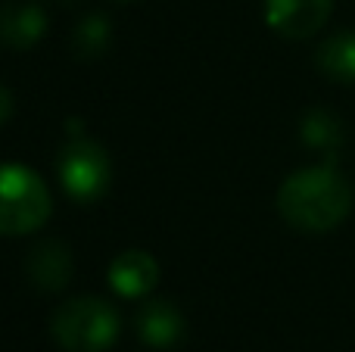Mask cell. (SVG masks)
Instances as JSON below:
<instances>
[{"label":"cell","instance_id":"obj_1","mask_svg":"<svg viewBox=\"0 0 355 352\" xmlns=\"http://www.w3.org/2000/svg\"><path fill=\"white\" fill-rule=\"evenodd\" d=\"M355 191L334 162L287 175L277 187V212L302 234H327L349 218Z\"/></svg>","mask_w":355,"mask_h":352},{"label":"cell","instance_id":"obj_2","mask_svg":"<svg viewBox=\"0 0 355 352\" xmlns=\"http://www.w3.org/2000/svg\"><path fill=\"white\" fill-rule=\"evenodd\" d=\"M50 334L66 352H106L122 334V318L106 299L75 297L56 306L50 315Z\"/></svg>","mask_w":355,"mask_h":352},{"label":"cell","instance_id":"obj_3","mask_svg":"<svg viewBox=\"0 0 355 352\" xmlns=\"http://www.w3.org/2000/svg\"><path fill=\"white\" fill-rule=\"evenodd\" d=\"M53 200L35 168L22 162H0V234L22 237L44 228Z\"/></svg>","mask_w":355,"mask_h":352},{"label":"cell","instance_id":"obj_4","mask_svg":"<svg viewBox=\"0 0 355 352\" xmlns=\"http://www.w3.org/2000/svg\"><path fill=\"white\" fill-rule=\"evenodd\" d=\"M66 131H69V141L60 150V156H56V175H60L62 191L78 206L100 203L112 187L110 153H106L103 143L85 137L78 122H72V128L66 125Z\"/></svg>","mask_w":355,"mask_h":352},{"label":"cell","instance_id":"obj_5","mask_svg":"<svg viewBox=\"0 0 355 352\" xmlns=\"http://www.w3.org/2000/svg\"><path fill=\"white\" fill-rule=\"evenodd\" d=\"M334 12V0H265V25L290 41L318 35Z\"/></svg>","mask_w":355,"mask_h":352},{"label":"cell","instance_id":"obj_6","mask_svg":"<svg viewBox=\"0 0 355 352\" xmlns=\"http://www.w3.org/2000/svg\"><path fill=\"white\" fill-rule=\"evenodd\" d=\"M110 287L122 299H144L159 284V262L147 249H125L110 262Z\"/></svg>","mask_w":355,"mask_h":352},{"label":"cell","instance_id":"obj_7","mask_svg":"<svg viewBox=\"0 0 355 352\" xmlns=\"http://www.w3.org/2000/svg\"><path fill=\"white\" fill-rule=\"evenodd\" d=\"M75 262H72V249L66 247L56 237H47V240L35 243L25 256V274L28 281L44 293H56L72 281Z\"/></svg>","mask_w":355,"mask_h":352},{"label":"cell","instance_id":"obj_8","mask_svg":"<svg viewBox=\"0 0 355 352\" xmlns=\"http://www.w3.org/2000/svg\"><path fill=\"white\" fill-rule=\"evenodd\" d=\"M135 328L137 337L153 349H172L187 334V322H184L181 309L168 299H147L135 315Z\"/></svg>","mask_w":355,"mask_h":352},{"label":"cell","instance_id":"obj_9","mask_svg":"<svg viewBox=\"0 0 355 352\" xmlns=\"http://www.w3.org/2000/svg\"><path fill=\"white\" fill-rule=\"evenodd\" d=\"M47 31V12L35 0L0 6V41L12 50H28Z\"/></svg>","mask_w":355,"mask_h":352},{"label":"cell","instance_id":"obj_10","mask_svg":"<svg viewBox=\"0 0 355 352\" xmlns=\"http://www.w3.org/2000/svg\"><path fill=\"white\" fill-rule=\"evenodd\" d=\"M300 141L306 143L309 150H315L318 156H324V162H334L346 143L343 122H340L331 109L312 106V109H306L300 118Z\"/></svg>","mask_w":355,"mask_h":352},{"label":"cell","instance_id":"obj_11","mask_svg":"<svg viewBox=\"0 0 355 352\" xmlns=\"http://www.w3.org/2000/svg\"><path fill=\"white\" fill-rule=\"evenodd\" d=\"M315 66L324 78L337 81V85H355V31L343 28L324 37L315 50Z\"/></svg>","mask_w":355,"mask_h":352},{"label":"cell","instance_id":"obj_12","mask_svg":"<svg viewBox=\"0 0 355 352\" xmlns=\"http://www.w3.org/2000/svg\"><path fill=\"white\" fill-rule=\"evenodd\" d=\"M110 41H112V28H110V19H106L103 12L85 16L72 35V47L81 60H97V56H103L106 47H110Z\"/></svg>","mask_w":355,"mask_h":352},{"label":"cell","instance_id":"obj_13","mask_svg":"<svg viewBox=\"0 0 355 352\" xmlns=\"http://www.w3.org/2000/svg\"><path fill=\"white\" fill-rule=\"evenodd\" d=\"M10 118H12V94L0 85V128H3Z\"/></svg>","mask_w":355,"mask_h":352},{"label":"cell","instance_id":"obj_14","mask_svg":"<svg viewBox=\"0 0 355 352\" xmlns=\"http://www.w3.org/2000/svg\"><path fill=\"white\" fill-rule=\"evenodd\" d=\"M56 3H75V0H56Z\"/></svg>","mask_w":355,"mask_h":352},{"label":"cell","instance_id":"obj_15","mask_svg":"<svg viewBox=\"0 0 355 352\" xmlns=\"http://www.w3.org/2000/svg\"><path fill=\"white\" fill-rule=\"evenodd\" d=\"M119 3H131V0H119Z\"/></svg>","mask_w":355,"mask_h":352}]
</instances>
